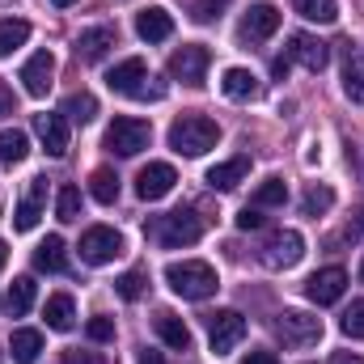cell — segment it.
I'll list each match as a JSON object with an SVG mask.
<instances>
[{
	"label": "cell",
	"instance_id": "cell-1",
	"mask_svg": "<svg viewBox=\"0 0 364 364\" xmlns=\"http://www.w3.org/2000/svg\"><path fill=\"white\" fill-rule=\"evenodd\" d=\"M166 284L178 292L182 301H208L220 279H216V267L203 263V259H182V263H170L166 267Z\"/></svg>",
	"mask_w": 364,
	"mask_h": 364
},
{
	"label": "cell",
	"instance_id": "cell-2",
	"mask_svg": "<svg viewBox=\"0 0 364 364\" xmlns=\"http://www.w3.org/2000/svg\"><path fill=\"white\" fill-rule=\"evenodd\" d=\"M216 144H220V127L208 114H182L178 123L170 127V149L182 153V157H203Z\"/></svg>",
	"mask_w": 364,
	"mask_h": 364
},
{
	"label": "cell",
	"instance_id": "cell-3",
	"mask_svg": "<svg viewBox=\"0 0 364 364\" xmlns=\"http://www.w3.org/2000/svg\"><path fill=\"white\" fill-rule=\"evenodd\" d=\"M203 229H208V220H203L195 208H178V212L157 216V225H153L149 233H153V242H157V246L178 250V246H195V242L203 237Z\"/></svg>",
	"mask_w": 364,
	"mask_h": 364
},
{
	"label": "cell",
	"instance_id": "cell-4",
	"mask_svg": "<svg viewBox=\"0 0 364 364\" xmlns=\"http://www.w3.org/2000/svg\"><path fill=\"white\" fill-rule=\"evenodd\" d=\"M149 140H153V127L144 119H132V114H123L106 127V149L119 157H136L140 149H149Z\"/></svg>",
	"mask_w": 364,
	"mask_h": 364
},
{
	"label": "cell",
	"instance_id": "cell-5",
	"mask_svg": "<svg viewBox=\"0 0 364 364\" xmlns=\"http://www.w3.org/2000/svg\"><path fill=\"white\" fill-rule=\"evenodd\" d=\"M275 331H279V339L288 348H314L322 339V322L314 314H305V309H284L275 318Z\"/></svg>",
	"mask_w": 364,
	"mask_h": 364
},
{
	"label": "cell",
	"instance_id": "cell-6",
	"mask_svg": "<svg viewBox=\"0 0 364 364\" xmlns=\"http://www.w3.org/2000/svg\"><path fill=\"white\" fill-rule=\"evenodd\" d=\"M123 255V237L114 233V229H106V225H93L81 233V259L90 263V267H106V263H114Z\"/></svg>",
	"mask_w": 364,
	"mask_h": 364
},
{
	"label": "cell",
	"instance_id": "cell-7",
	"mask_svg": "<svg viewBox=\"0 0 364 364\" xmlns=\"http://www.w3.org/2000/svg\"><path fill=\"white\" fill-rule=\"evenodd\" d=\"M208 339H212V352H216V356L233 352V348L246 339V318H242L237 309H216V314L208 318Z\"/></svg>",
	"mask_w": 364,
	"mask_h": 364
},
{
	"label": "cell",
	"instance_id": "cell-8",
	"mask_svg": "<svg viewBox=\"0 0 364 364\" xmlns=\"http://www.w3.org/2000/svg\"><path fill=\"white\" fill-rule=\"evenodd\" d=\"M301 255H305V237H301L296 229H279V233L267 237V246H263V263H267L272 272H288V267H296Z\"/></svg>",
	"mask_w": 364,
	"mask_h": 364
},
{
	"label": "cell",
	"instance_id": "cell-9",
	"mask_svg": "<svg viewBox=\"0 0 364 364\" xmlns=\"http://www.w3.org/2000/svg\"><path fill=\"white\" fill-rule=\"evenodd\" d=\"M208 64H212V51H208L203 43H186L182 51L170 55V77H178V81H186V85H203Z\"/></svg>",
	"mask_w": 364,
	"mask_h": 364
},
{
	"label": "cell",
	"instance_id": "cell-10",
	"mask_svg": "<svg viewBox=\"0 0 364 364\" xmlns=\"http://www.w3.org/2000/svg\"><path fill=\"white\" fill-rule=\"evenodd\" d=\"M174 182H178V174H174L170 161H149V166L140 170V178H136V195H140L144 203H157V199H166V195L174 191Z\"/></svg>",
	"mask_w": 364,
	"mask_h": 364
},
{
	"label": "cell",
	"instance_id": "cell-11",
	"mask_svg": "<svg viewBox=\"0 0 364 364\" xmlns=\"http://www.w3.org/2000/svg\"><path fill=\"white\" fill-rule=\"evenodd\" d=\"M275 30H279V9L275 4H250L242 26H237V38L242 43H263V38H272Z\"/></svg>",
	"mask_w": 364,
	"mask_h": 364
},
{
	"label": "cell",
	"instance_id": "cell-12",
	"mask_svg": "<svg viewBox=\"0 0 364 364\" xmlns=\"http://www.w3.org/2000/svg\"><path fill=\"white\" fill-rule=\"evenodd\" d=\"M288 60L301 64V68H309V73H322L331 64V47L322 38H314V34H292L288 38Z\"/></svg>",
	"mask_w": 364,
	"mask_h": 364
},
{
	"label": "cell",
	"instance_id": "cell-13",
	"mask_svg": "<svg viewBox=\"0 0 364 364\" xmlns=\"http://www.w3.org/2000/svg\"><path fill=\"white\" fill-rule=\"evenodd\" d=\"M343 288H348V272H343V267H322V272L309 275L305 296H309L314 305H335V301L343 296Z\"/></svg>",
	"mask_w": 364,
	"mask_h": 364
},
{
	"label": "cell",
	"instance_id": "cell-14",
	"mask_svg": "<svg viewBox=\"0 0 364 364\" xmlns=\"http://www.w3.org/2000/svg\"><path fill=\"white\" fill-rule=\"evenodd\" d=\"M51 77H55V55H51V51H34V55L21 64V85H26L30 97H47Z\"/></svg>",
	"mask_w": 364,
	"mask_h": 364
},
{
	"label": "cell",
	"instance_id": "cell-15",
	"mask_svg": "<svg viewBox=\"0 0 364 364\" xmlns=\"http://www.w3.org/2000/svg\"><path fill=\"white\" fill-rule=\"evenodd\" d=\"M43 199H47V178H30V191L21 195V203H17V212H13V229H17V233H30V229L38 225Z\"/></svg>",
	"mask_w": 364,
	"mask_h": 364
},
{
	"label": "cell",
	"instance_id": "cell-16",
	"mask_svg": "<svg viewBox=\"0 0 364 364\" xmlns=\"http://www.w3.org/2000/svg\"><path fill=\"white\" fill-rule=\"evenodd\" d=\"M34 132H38L47 157H64L68 153V119L64 114H34Z\"/></svg>",
	"mask_w": 364,
	"mask_h": 364
},
{
	"label": "cell",
	"instance_id": "cell-17",
	"mask_svg": "<svg viewBox=\"0 0 364 364\" xmlns=\"http://www.w3.org/2000/svg\"><path fill=\"white\" fill-rule=\"evenodd\" d=\"M136 34H140L144 43H166V38L174 34V17H170L161 4H149V9L136 13Z\"/></svg>",
	"mask_w": 364,
	"mask_h": 364
},
{
	"label": "cell",
	"instance_id": "cell-18",
	"mask_svg": "<svg viewBox=\"0 0 364 364\" xmlns=\"http://www.w3.org/2000/svg\"><path fill=\"white\" fill-rule=\"evenodd\" d=\"M220 90H225V97H233V102H255L263 93V85H259V77L250 68H225Z\"/></svg>",
	"mask_w": 364,
	"mask_h": 364
},
{
	"label": "cell",
	"instance_id": "cell-19",
	"mask_svg": "<svg viewBox=\"0 0 364 364\" xmlns=\"http://www.w3.org/2000/svg\"><path fill=\"white\" fill-rule=\"evenodd\" d=\"M144 77H149L144 60H136V55H132V60H123V64H114V68L106 73V85H110L114 93H127V97H132V93L140 90V81H144Z\"/></svg>",
	"mask_w": 364,
	"mask_h": 364
},
{
	"label": "cell",
	"instance_id": "cell-20",
	"mask_svg": "<svg viewBox=\"0 0 364 364\" xmlns=\"http://www.w3.org/2000/svg\"><path fill=\"white\" fill-rule=\"evenodd\" d=\"M114 47V30L110 26H93V30H81V38H77V60H85V64H97L106 51Z\"/></svg>",
	"mask_w": 364,
	"mask_h": 364
},
{
	"label": "cell",
	"instance_id": "cell-21",
	"mask_svg": "<svg viewBox=\"0 0 364 364\" xmlns=\"http://www.w3.org/2000/svg\"><path fill=\"white\" fill-rule=\"evenodd\" d=\"M246 174H250V157H233V161H220V166L208 170V186L212 191H233Z\"/></svg>",
	"mask_w": 364,
	"mask_h": 364
},
{
	"label": "cell",
	"instance_id": "cell-22",
	"mask_svg": "<svg viewBox=\"0 0 364 364\" xmlns=\"http://www.w3.org/2000/svg\"><path fill=\"white\" fill-rule=\"evenodd\" d=\"M343 93L364 106V51L348 43V64H343Z\"/></svg>",
	"mask_w": 364,
	"mask_h": 364
},
{
	"label": "cell",
	"instance_id": "cell-23",
	"mask_svg": "<svg viewBox=\"0 0 364 364\" xmlns=\"http://www.w3.org/2000/svg\"><path fill=\"white\" fill-rule=\"evenodd\" d=\"M43 318H47V326H51V331H73V322H77V305H73V296H68V292L47 296Z\"/></svg>",
	"mask_w": 364,
	"mask_h": 364
},
{
	"label": "cell",
	"instance_id": "cell-24",
	"mask_svg": "<svg viewBox=\"0 0 364 364\" xmlns=\"http://www.w3.org/2000/svg\"><path fill=\"white\" fill-rule=\"evenodd\" d=\"M157 335H161L166 348L191 352V331H186V322H182L178 314H157Z\"/></svg>",
	"mask_w": 364,
	"mask_h": 364
},
{
	"label": "cell",
	"instance_id": "cell-25",
	"mask_svg": "<svg viewBox=\"0 0 364 364\" xmlns=\"http://www.w3.org/2000/svg\"><path fill=\"white\" fill-rule=\"evenodd\" d=\"M9 352H13V360L17 364H34L38 356H43V335L38 331H13L9 335Z\"/></svg>",
	"mask_w": 364,
	"mask_h": 364
},
{
	"label": "cell",
	"instance_id": "cell-26",
	"mask_svg": "<svg viewBox=\"0 0 364 364\" xmlns=\"http://www.w3.org/2000/svg\"><path fill=\"white\" fill-rule=\"evenodd\" d=\"M34 267H38V272H64V267H68V246H64V237H47V242H38V250H34Z\"/></svg>",
	"mask_w": 364,
	"mask_h": 364
},
{
	"label": "cell",
	"instance_id": "cell-27",
	"mask_svg": "<svg viewBox=\"0 0 364 364\" xmlns=\"http://www.w3.org/2000/svg\"><path fill=\"white\" fill-rule=\"evenodd\" d=\"M26 157H30V136L17 132V127H4L0 132V161L4 166H21Z\"/></svg>",
	"mask_w": 364,
	"mask_h": 364
},
{
	"label": "cell",
	"instance_id": "cell-28",
	"mask_svg": "<svg viewBox=\"0 0 364 364\" xmlns=\"http://www.w3.org/2000/svg\"><path fill=\"white\" fill-rule=\"evenodd\" d=\"M26 38H30V21H21V17L0 21V55H13L17 47H26Z\"/></svg>",
	"mask_w": 364,
	"mask_h": 364
},
{
	"label": "cell",
	"instance_id": "cell-29",
	"mask_svg": "<svg viewBox=\"0 0 364 364\" xmlns=\"http://www.w3.org/2000/svg\"><path fill=\"white\" fill-rule=\"evenodd\" d=\"M64 119H73V123H93V114H97V97L93 93H68L64 97V110H60Z\"/></svg>",
	"mask_w": 364,
	"mask_h": 364
},
{
	"label": "cell",
	"instance_id": "cell-30",
	"mask_svg": "<svg viewBox=\"0 0 364 364\" xmlns=\"http://www.w3.org/2000/svg\"><path fill=\"white\" fill-rule=\"evenodd\" d=\"M30 305H34V279L30 275H17L13 288H9V314L21 318V314H30Z\"/></svg>",
	"mask_w": 364,
	"mask_h": 364
},
{
	"label": "cell",
	"instance_id": "cell-31",
	"mask_svg": "<svg viewBox=\"0 0 364 364\" xmlns=\"http://www.w3.org/2000/svg\"><path fill=\"white\" fill-rule=\"evenodd\" d=\"M296 4V13L305 17V21H322V26H331L335 17H339V0H292Z\"/></svg>",
	"mask_w": 364,
	"mask_h": 364
},
{
	"label": "cell",
	"instance_id": "cell-32",
	"mask_svg": "<svg viewBox=\"0 0 364 364\" xmlns=\"http://www.w3.org/2000/svg\"><path fill=\"white\" fill-rule=\"evenodd\" d=\"M90 195L97 203H114L119 199V174L114 170H93L90 174Z\"/></svg>",
	"mask_w": 364,
	"mask_h": 364
},
{
	"label": "cell",
	"instance_id": "cell-33",
	"mask_svg": "<svg viewBox=\"0 0 364 364\" xmlns=\"http://www.w3.org/2000/svg\"><path fill=\"white\" fill-rule=\"evenodd\" d=\"M331 203H335V191L331 186H309L305 191V199H301V208H305V216H322V212H331Z\"/></svg>",
	"mask_w": 364,
	"mask_h": 364
},
{
	"label": "cell",
	"instance_id": "cell-34",
	"mask_svg": "<svg viewBox=\"0 0 364 364\" xmlns=\"http://www.w3.org/2000/svg\"><path fill=\"white\" fill-rule=\"evenodd\" d=\"M284 199H288L284 178H267V182H259V191H255V208H279Z\"/></svg>",
	"mask_w": 364,
	"mask_h": 364
},
{
	"label": "cell",
	"instance_id": "cell-35",
	"mask_svg": "<svg viewBox=\"0 0 364 364\" xmlns=\"http://www.w3.org/2000/svg\"><path fill=\"white\" fill-rule=\"evenodd\" d=\"M144 284H149L144 272H123L114 279V292H119L123 301H140V296H144Z\"/></svg>",
	"mask_w": 364,
	"mask_h": 364
},
{
	"label": "cell",
	"instance_id": "cell-36",
	"mask_svg": "<svg viewBox=\"0 0 364 364\" xmlns=\"http://www.w3.org/2000/svg\"><path fill=\"white\" fill-rule=\"evenodd\" d=\"M55 212H60V220H81V191H77L73 182H68V186H60Z\"/></svg>",
	"mask_w": 364,
	"mask_h": 364
},
{
	"label": "cell",
	"instance_id": "cell-37",
	"mask_svg": "<svg viewBox=\"0 0 364 364\" xmlns=\"http://www.w3.org/2000/svg\"><path fill=\"white\" fill-rule=\"evenodd\" d=\"M339 331H343L348 339H364V301H352V309L343 314Z\"/></svg>",
	"mask_w": 364,
	"mask_h": 364
},
{
	"label": "cell",
	"instance_id": "cell-38",
	"mask_svg": "<svg viewBox=\"0 0 364 364\" xmlns=\"http://www.w3.org/2000/svg\"><path fill=\"white\" fill-rule=\"evenodd\" d=\"M229 4H233V0H191V17H195V21H216Z\"/></svg>",
	"mask_w": 364,
	"mask_h": 364
},
{
	"label": "cell",
	"instance_id": "cell-39",
	"mask_svg": "<svg viewBox=\"0 0 364 364\" xmlns=\"http://www.w3.org/2000/svg\"><path fill=\"white\" fill-rule=\"evenodd\" d=\"M85 335H90L93 343H110V339H114V322L97 314V318H90V326H85Z\"/></svg>",
	"mask_w": 364,
	"mask_h": 364
},
{
	"label": "cell",
	"instance_id": "cell-40",
	"mask_svg": "<svg viewBox=\"0 0 364 364\" xmlns=\"http://www.w3.org/2000/svg\"><path fill=\"white\" fill-rule=\"evenodd\" d=\"M132 97H140V102H161V97H166V85H161V81H153V77H144V81H140V90L132 93Z\"/></svg>",
	"mask_w": 364,
	"mask_h": 364
},
{
	"label": "cell",
	"instance_id": "cell-41",
	"mask_svg": "<svg viewBox=\"0 0 364 364\" xmlns=\"http://www.w3.org/2000/svg\"><path fill=\"white\" fill-rule=\"evenodd\" d=\"M237 229H246V233H250V229H263V208H255V203L242 208V212H237Z\"/></svg>",
	"mask_w": 364,
	"mask_h": 364
},
{
	"label": "cell",
	"instance_id": "cell-42",
	"mask_svg": "<svg viewBox=\"0 0 364 364\" xmlns=\"http://www.w3.org/2000/svg\"><path fill=\"white\" fill-rule=\"evenodd\" d=\"M4 114H17V97H13V90H9L4 81H0V119H4Z\"/></svg>",
	"mask_w": 364,
	"mask_h": 364
},
{
	"label": "cell",
	"instance_id": "cell-43",
	"mask_svg": "<svg viewBox=\"0 0 364 364\" xmlns=\"http://www.w3.org/2000/svg\"><path fill=\"white\" fill-rule=\"evenodd\" d=\"M242 364H279V360H275V352H267V348H255V352L242 356Z\"/></svg>",
	"mask_w": 364,
	"mask_h": 364
},
{
	"label": "cell",
	"instance_id": "cell-44",
	"mask_svg": "<svg viewBox=\"0 0 364 364\" xmlns=\"http://www.w3.org/2000/svg\"><path fill=\"white\" fill-rule=\"evenodd\" d=\"M288 68H292V60H288V55H279V60H272V77H279V81L288 77Z\"/></svg>",
	"mask_w": 364,
	"mask_h": 364
},
{
	"label": "cell",
	"instance_id": "cell-45",
	"mask_svg": "<svg viewBox=\"0 0 364 364\" xmlns=\"http://www.w3.org/2000/svg\"><path fill=\"white\" fill-rule=\"evenodd\" d=\"M64 364H102V360H97V356H77V352H68Z\"/></svg>",
	"mask_w": 364,
	"mask_h": 364
},
{
	"label": "cell",
	"instance_id": "cell-46",
	"mask_svg": "<svg viewBox=\"0 0 364 364\" xmlns=\"http://www.w3.org/2000/svg\"><path fill=\"white\" fill-rule=\"evenodd\" d=\"M140 364H166V360H161V352H149V348H144V352H140Z\"/></svg>",
	"mask_w": 364,
	"mask_h": 364
},
{
	"label": "cell",
	"instance_id": "cell-47",
	"mask_svg": "<svg viewBox=\"0 0 364 364\" xmlns=\"http://www.w3.org/2000/svg\"><path fill=\"white\" fill-rule=\"evenodd\" d=\"M331 364H364V360H360V356H352V352H339Z\"/></svg>",
	"mask_w": 364,
	"mask_h": 364
},
{
	"label": "cell",
	"instance_id": "cell-48",
	"mask_svg": "<svg viewBox=\"0 0 364 364\" xmlns=\"http://www.w3.org/2000/svg\"><path fill=\"white\" fill-rule=\"evenodd\" d=\"M4 263H9V246L0 242V267H4Z\"/></svg>",
	"mask_w": 364,
	"mask_h": 364
},
{
	"label": "cell",
	"instance_id": "cell-49",
	"mask_svg": "<svg viewBox=\"0 0 364 364\" xmlns=\"http://www.w3.org/2000/svg\"><path fill=\"white\" fill-rule=\"evenodd\" d=\"M51 4H55V9H68V4H77V0H51Z\"/></svg>",
	"mask_w": 364,
	"mask_h": 364
},
{
	"label": "cell",
	"instance_id": "cell-50",
	"mask_svg": "<svg viewBox=\"0 0 364 364\" xmlns=\"http://www.w3.org/2000/svg\"><path fill=\"white\" fill-rule=\"evenodd\" d=\"M356 229H360V233H364V208H360V216H356Z\"/></svg>",
	"mask_w": 364,
	"mask_h": 364
},
{
	"label": "cell",
	"instance_id": "cell-51",
	"mask_svg": "<svg viewBox=\"0 0 364 364\" xmlns=\"http://www.w3.org/2000/svg\"><path fill=\"white\" fill-rule=\"evenodd\" d=\"M360 284H364V263H360Z\"/></svg>",
	"mask_w": 364,
	"mask_h": 364
},
{
	"label": "cell",
	"instance_id": "cell-52",
	"mask_svg": "<svg viewBox=\"0 0 364 364\" xmlns=\"http://www.w3.org/2000/svg\"><path fill=\"white\" fill-rule=\"evenodd\" d=\"M0 216H4V212H0Z\"/></svg>",
	"mask_w": 364,
	"mask_h": 364
}]
</instances>
